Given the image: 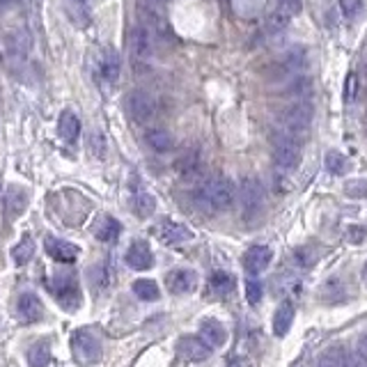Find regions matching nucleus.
Returning <instances> with one entry per match:
<instances>
[{"mask_svg": "<svg viewBox=\"0 0 367 367\" xmlns=\"http://www.w3.org/2000/svg\"><path fill=\"white\" fill-rule=\"evenodd\" d=\"M356 353H358V358H363L365 363H367V333H365V335H360V337H358V342H356Z\"/></svg>", "mask_w": 367, "mask_h": 367, "instance_id": "e433bc0d", "label": "nucleus"}, {"mask_svg": "<svg viewBox=\"0 0 367 367\" xmlns=\"http://www.w3.org/2000/svg\"><path fill=\"white\" fill-rule=\"evenodd\" d=\"M346 168H349V161H346L340 152L326 154V170H329L331 175H344Z\"/></svg>", "mask_w": 367, "mask_h": 367, "instance_id": "c756f323", "label": "nucleus"}, {"mask_svg": "<svg viewBox=\"0 0 367 367\" xmlns=\"http://www.w3.org/2000/svg\"><path fill=\"white\" fill-rule=\"evenodd\" d=\"M234 198H236L234 184L230 181L227 177H223V175L209 177V179L202 181L200 186L195 188V193H193L195 205H198L202 212H207V214L227 212V209L234 205Z\"/></svg>", "mask_w": 367, "mask_h": 367, "instance_id": "f257e3e1", "label": "nucleus"}, {"mask_svg": "<svg viewBox=\"0 0 367 367\" xmlns=\"http://www.w3.org/2000/svg\"><path fill=\"white\" fill-rule=\"evenodd\" d=\"M25 205H28V195L23 193V188L19 186H10L8 193H5V209H8L10 216H19L25 212Z\"/></svg>", "mask_w": 367, "mask_h": 367, "instance_id": "6ab92c4d", "label": "nucleus"}, {"mask_svg": "<svg viewBox=\"0 0 367 367\" xmlns=\"http://www.w3.org/2000/svg\"><path fill=\"white\" fill-rule=\"evenodd\" d=\"M145 140H147V145L159 154H166L173 149V135H170L166 129H149L145 133Z\"/></svg>", "mask_w": 367, "mask_h": 367, "instance_id": "aec40b11", "label": "nucleus"}, {"mask_svg": "<svg viewBox=\"0 0 367 367\" xmlns=\"http://www.w3.org/2000/svg\"><path fill=\"white\" fill-rule=\"evenodd\" d=\"M71 351L76 360L90 365L94 360H99L101 356V342L94 335H90L87 331H76L71 335Z\"/></svg>", "mask_w": 367, "mask_h": 367, "instance_id": "39448f33", "label": "nucleus"}, {"mask_svg": "<svg viewBox=\"0 0 367 367\" xmlns=\"http://www.w3.org/2000/svg\"><path fill=\"white\" fill-rule=\"evenodd\" d=\"M291 324H294V305L289 301H282L278 305L276 315H274V335L276 337H285L291 329Z\"/></svg>", "mask_w": 367, "mask_h": 367, "instance_id": "dca6fc26", "label": "nucleus"}, {"mask_svg": "<svg viewBox=\"0 0 367 367\" xmlns=\"http://www.w3.org/2000/svg\"><path fill=\"white\" fill-rule=\"evenodd\" d=\"M133 209H135V214H138L140 219H147V216L154 214L156 200L149 193H138V195H135V200H133Z\"/></svg>", "mask_w": 367, "mask_h": 367, "instance_id": "cd10ccee", "label": "nucleus"}, {"mask_svg": "<svg viewBox=\"0 0 367 367\" xmlns=\"http://www.w3.org/2000/svg\"><path fill=\"white\" fill-rule=\"evenodd\" d=\"M209 285H212V291L216 296H230L236 287V280H234V276L225 274V271H216Z\"/></svg>", "mask_w": 367, "mask_h": 367, "instance_id": "4be33fe9", "label": "nucleus"}, {"mask_svg": "<svg viewBox=\"0 0 367 367\" xmlns=\"http://www.w3.org/2000/svg\"><path fill=\"white\" fill-rule=\"evenodd\" d=\"M356 99V76H349V80H346V101H353Z\"/></svg>", "mask_w": 367, "mask_h": 367, "instance_id": "4c0bfd02", "label": "nucleus"}, {"mask_svg": "<svg viewBox=\"0 0 367 367\" xmlns=\"http://www.w3.org/2000/svg\"><path fill=\"white\" fill-rule=\"evenodd\" d=\"M230 367H250L248 360H230Z\"/></svg>", "mask_w": 367, "mask_h": 367, "instance_id": "58836bf2", "label": "nucleus"}, {"mask_svg": "<svg viewBox=\"0 0 367 367\" xmlns=\"http://www.w3.org/2000/svg\"><path fill=\"white\" fill-rule=\"evenodd\" d=\"M363 280H365V285H367V264L363 267Z\"/></svg>", "mask_w": 367, "mask_h": 367, "instance_id": "79ce46f5", "label": "nucleus"}, {"mask_svg": "<svg viewBox=\"0 0 367 367\" xmlns=\"http://www.w3.org/2000/svg\"><path fill=\"white\" fill-rule=\"evenodd\" d=\"M8 44H10L12 51L19 53V56L28 53V49H30V39H28V35H25V32H21V30L12 32V35L8 37Z\"/></svg>", "mask_w": 367, "mask_h": 367, "instance_id": "7c9ffc66", "label": "nucleus"}, {"mask_svg": "<svg viewBox=\"0 0 367 367\" xmlns=\"http://www.w3.org/2000/svg\"><path fill=\"white\" fill-rule=\"evenodd\" d=\"M274 161L282 173H294L301 166V142L278 131L274 135Z\"/></svg>", "mask_w": 367, "mask_h": 367, "instance_id": "7ed1b4c3", "label": "nucleus"}, {"mask_svg": "<svg viewBox=\"0 0 367 367\" xmlns=\"http://www.w3.org/2000/svg\"><path fill=\"white\" fill-rule=\"evenodd\" d=\"M120 232H122V225L113 216H104V219L97 223V227H94V234H97L99 241H115L120 236Z\"/></svg>", "mask_w": 367, "mask_h": 367, "instance_id": "412c9836", "label": "nucleus"}, {"mask_svg": "<svg viewBox=\"0 0 367 367\" xmlns=\"http://www.w3.org/2000/svg\"><path fill=\"white\" fill-rule=\"evenodd\" d=\"M166 285H168L170 294H188V291H193L195 285H198V276H195V271L191 269H175L168 274Z\"/></svg>", "mask_w": 367, "mask_h": 367, "instance_id": "9b49d317", "label": "nucleus"}, {"mask_svg": "<svg viewBox=\"0 0 367 367\" xmlns=\"http://www.w3.org/2000/svg\"><path fill=\"white\" fill-rule=\"evenodd\" d=\"M177 353L186 360L200 363V360H207L212 356V346H209L200 335H184L177 340Z\"/></svg>", "mask_w": 367, "mask_h": 367, "instance_id": "0eeeda50", "label": "nucleus"}, {"mask_svg": "<svg viewBox=\"0 0 367 367\" xmlns=\"http://www.w3.org/2000/svg\"><path fill=\"white\" fill-rule=\"evenodd\" d=\"M289 23H291V16H287V14H285V12H280V10H276L274 14L269 16L267 30H269V32H280V30L287 28Z\"/></svg>", "mask_w": 367, "mask_h": 367, "instance_id": "2f4dec72", "label": "nucleus"}, {"mask_svg": "<svg viewBox=\"0 0 367 367\" xmlns=\"http://www.w3.org/2000/svg\"><path fill=\"white\" fill-rule=\"evenodd\" d=\"M126 111L135 122H149L156 113V104L147 92L133 90L126 94Z\"/></svg>", "mask_w": 367, "mask_h": 367, "instance_id": "423d86ee", "label": "nucleus"}, {"mask_svg": "<svg viewBox=\"0 0 367 367\" xmlns=\"http://www.w3.org/2000/svg\"><path fill=\"white\" fill-rule=\"evenodd\" d=\"M147 3H154V5H159V3H163V0H147Z\"/></svg>", "mask_w": 367, "mask_h": 367, "instance_id": "37998d69", "label": "nucleus"}, {"mask_svg": "<svg viewBox=\"0 0 367 367\" xmlns=\"http://www.w3.org/2000/svg\"><path fill=\"white\" fill-rule=\"evenodd\" d=\"M8 5H10V0H0V10L8 8Z\"/></svg>", "mask_w": 367, "mask_h": 367, "instance_id": "a19ab883", "label": "nucleus"}, {"mask_svg": "<svg viewBox=\"0 0 367 367\" xmlns=\"http://www.w3.org/2000/svg\"><path fill=\"white\" fill-rule=\"evenodd\" d=\"M262 294H264L262 282H260V280H255V278H250L248 285H246V296H248V303L257 305V303L262 301Z\"/></svg>", "mask_w": 367, "mask_h": 367, "instance_id": "72a5a7b5", "label": "nucleus"}, {"mask_svg": "<svg viewBox=\"0 0 367 367\" xmlns=\"http://www.w3.org/2000/svg\"><path fill=\"white\" fill-rule=\"evenodd\" d=\"M46 253H49L56 262L71 264L78 257V248L74 246V243L65 241V239H56V236H49V239H46Z\"/></svg>", "mask_w": 367, "mask_h": 367, "instance_id": "2eb2a0df", "label": "nucleus"}, {"mask_svg": "<svg viewBox=\"0 0 367 367\" xmlns=\"http://www.w3.org/2000/svg\"><path fill=\"white\" fill-rule=\"evenodd\" d=\"M271 260H274V250L269 246H253L243 255V269H246L250 276L264 274V271L269 269Z\"/></svg>", "mask_w": 367, "mask_h": 367, "instance_id": "1a4fd4ad", "label": "nucleus"}, {"mask_svg": "<svg viewBox=\"0 0 367 367\" xmlns=\"http://www.w3.org/2000/svg\"><path fill=\"white\" fill-rule=\"evenodd\" d=\"M340 10H342V14L346 19H356L363 14L365 5H363V0H340Z\"/></svg>", "mask_w": 367, "mask_h": 367, "instance_id": "473e14b6", "label": "nucleus"}, {"mask_svg": "<svg viewBox=\"0 0 367 367\" xmlns=\"http://www.w3.org/2000/svg\"><path fill=\"white\" fill-rule=\"evenodd\" d=\"M159 236H161L163 243H168V246H179V243L191 241L193 239V232L186 225H181V223L163 221L161 227H159Z\"/></svg>", "mask_w": 367, "mask_h": 367, "instance_id": "f8f14e48", "label": "nucleus"}, {"mask_svg": "<svg viewBox=\"0 0 367 367\" xmlns=\"http://www.w3.org/2000/svg\"><path fill=\"white\" fill-rule=\"evenodd\" d=\"M239 202L243 209V216L246 219H253L255 214L262 212L264 205V188L262 184L255 179V177H246L239 186Z\"/></svg>", "mask_w": 367, "mask_h": 367, "instance_id": "20e7f679", "label": "nucleus"}, {"mask_svg": "<svg viewBox=\"0 0 367 367\" xmlns=\"http://www.w3.org/2000/svg\"><path fill=\"white\" fill-rule=\"evenodd\" d=\"M175 168L179 170V173L184 177H191L198 173V168H200V159H198V154L195 152H188V154H184L179 161L175 163Z\"/></svg>", "mask_w": 367, "mask_h": 367, "instance_id": "c85d7f7f", "label": "nucleus"}, {"mask_svg": "<svg viewBox=\"0 0 367 367\" xmlns=\"http://www.w3.org/2000/svg\"><path fill=\"white\" fill-rule=\"evenodd\" d=\"M99 71L108 83H115L120 78V56L113 49L104 51V56L99 58Z\"/></svg>", "mask_w": 367, "mask_h": 367, "instance_id": "a211bd4d", "label": "nucleus"}, {"mask_svg": "<svg viewBox=\"0 0 367 367\" xmlns=\"http://www.w3.org/2000/svg\"><path fill=\"white\" fill-rule=\"evenodd\" d=\"M90 152L94 156H104L106 152V140H104V133L101 131H92L90 133Z\"/></svg>", "mask_w": 367, "mask_h": 367, "instance_id": "f704fd0d", "label": "nucleus"}, {"mask_svg": "<svg viewBox=\"0 0 367 367\" xmlns=\"http://www.w3.org/2000/svg\"><path fill=\"white\" fill-rule=\"evenodd\" d=\"M129 49H131V56L135 60H149L154 51L152 32H149L145 25H135L131 30V37H129Z\"/></svg>", "mask_w": 367, "mask_h": 367, "instance_id": "6e6552de", "label": "nucleus"}, {"mask_svg": "<svg viewBox=\"0 0 367 367\" xmlns=\"http://www.w3.org/2000/svg\"><path fill=\"white\" fill-rule=\"evenodd\" d=\"M124 260H126V264L131 269L145 271V269H149L154 264V255H152V250H149V246L145 241H135V243L129 246Z\"/></svg>", "mask_w": 367, "mask_h": 367, "instance_id": "ddd939ff", "label": "nucleus"}, {"mask_svg": "<svg viewBox=\"0 0 367 367\" xmlns=\"http://www.w3.org/2000/svg\"><path fill=\"white\" fill-rule=\"evenodd\" d=\"M51 289L56 291L58 301H69V298H74V301H76V298H78V287H76V282H74L71 276L58 278L56 285H51Z\"/></svg>", "mask_w": 367, "mask_h": 367, "instance_id": "5701e85b", "label": "nucleus"}, {"mask_svg": "<svg viewBox=\"0 0 367 367\" xmlns=\"http://www.w3.org/2000/svg\"><path fill=\"white\" fill-rule=\"evenodd\" d=\"M58 133L65 142H76L80 133V120L71 111H65L58 120Z\"/></svg>", "mask_w": 367, "mask_h": 367, "instance_id": "f3484780", "label": "nucleus"}, {"mask_svg": "<svg viewBox=\"0 0 367 367\" xmlns=\"http://www.w3.org/2000/svg\"><path fill=\"white\" fill-rule=\"evenodd\" d=\"M51 360V346L49 342H37L28 349V365L30 367H46Z\"/></svg>", "mask_w": 367, "mask_h": 367, "instance_id": "393cba45", "label": "nucleus"}, {"mask_svg": "<svg viewBox=\"0 0 367 367\" xmlns=\"http://www.w3.org/2000/svg\"><path fill=\"white\" fill-rule=\"evenodd\" d=\"M312 118H315V108L310 101H296L289 108H285L280 115V133L301 142L312 124Z\"/></svg>", "mask_w": 367, "mask_h": 367, "instance_id": "f03ea898", "label": "nucleus"}, {"mask_svg": "<svg viewBox=\"0 0 367 367\" xmlns=\"http://www.w3.org/2000/svg\"><path fill=\"white\" fill-rule=\"evenodd\" d=\"M16 315L21 322L25 324H35L42 319L44 315V305L42 301H39V296L37 294H32V291H25V294L19 296V301H16Z\"/></svg>", "mask_w": 367, "mask_h": 367, "instance_id": "9d476101", "label": "nucleus"}, {"mask_svg": "<svg viewBox=\"0 0 367 367\" xmlns=\"http://www.w3.org/2000/svg\"><path fill=\"white\" fill-rule=\"evenodd\" d=\"M32 255H35V241H32L30 234H25L23 239L12 248V260L16 264H25L32 260Z\"/></svg>", "mask_w": 367, "mask_h": 367, "instance_id": "a878e982", "label": "nucleus"}, {"mask_svg": "<svg viewBox=\"0 0 367 367\" xmlns=\"http://www.w3.org/2000/svg\"><path fill=\"white\" fill-rule=\"evenodd\" d=\"M365 195H367V191H365Z\"/></svg>", "mask_w": 367, "mask_h": 367, "instance_id": "c03bdc74", "label": "nucleus"}, {"mask_svg": "<svg viewBox=\"0 0 367 367\" xmlns=\"http://www.w3.org/2000/svg\"><path fill=\"white\" fill-rule=\"evenodd\" d=\"M200 337L212 346V349H219L227 342V331L219 319H202L200 324Z\"/></svg>", "mask_w": 367, "mask_h": 367, "instance_id": "4468645a", "label": "nucleus"}, {"mask_svg": "<svg viewBox=\"0 0 367 367\" xmlns=\"http://www.w3.org/2000/svg\"><path fill=\"white\" fill-rule=\"evenodd\" d=\"M133 294L142 298V301H159L161 291H159V285L154 280H149V278H140V280L133 282Z\"/></svg>", "mask_w": 367, "mask_h": 367, "instance_id": "b1692460", "label": "nucleus"}, {"mask_svg": "<svg viewBox=\"0 0 367 367\" xmlns=\"http://www.w3.org/2000/svg\"><path fill=\"white\" fill-rule=\"evenodd\" d=\"M303 65H305V51H303V49H294V51L285 53V58H282V63H280V67H282L285 74L298 71Z\"/></svg>", "mask_w": 367, "mask_h": 367, "instance_id": "bb28decb", "label": "nucleus"}, {"mask_svg": "<svg viewBox=\"0 0 367 367\" xmlns=\"http://www.w3.org/2000/svg\"><path fill=\"white\" fill-rule=\"evenodd\" d=\"M278 10L287 16H296L301 12V0H278Z\"/></svg>", "mask_w": 367, "mask_h": 367, "instance_id": "c9c22d12", "label": "nucleus"}, {"mask_svg": "<svg viewBox=\"0 0 367 367\" xmlns=\"http://www.w3.org/2000/svg\"><path fill=\"white\" fill-rule=\"evenodd\" d=\"M319 367H335V365H333V363H329V360L324 358V360H322V365H319Z\"/></svg>", "mask_w": 367, "mask_h": 367, "instance_id": "ea45409f", "label": "nucleus"}]
</instances>
